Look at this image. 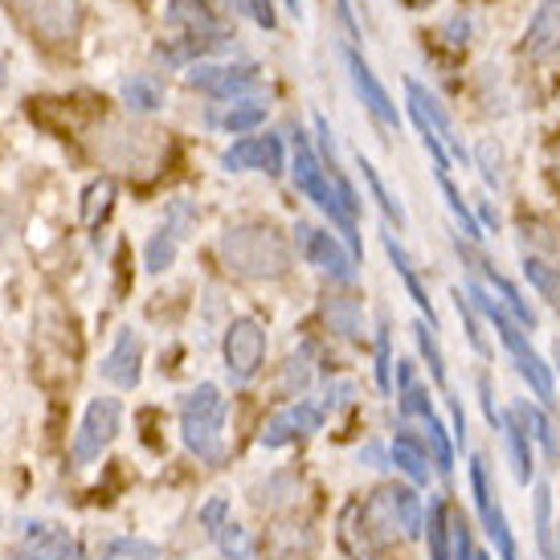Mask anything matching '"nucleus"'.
<instances>
[{"mask_svg": "<svg viewBox=\"0 0 560 560\" xmlns=\"http://www.w3.org/2000/svg\"><path fill=\"white\" fill-rule=\"evenodd\" d=\"M467 299L479 307L487 319H491V327L499 331V343L508 348V357L515 360V373L528 381V389L540 397V401H557V385H552V364H545V357L536 352L528 343V336H524V324L515 319L503 303H499L487 287H479V282H467Z\"/></svg>", "mask_w": 560, "mask_h": 560, "instance_id": "nucleus-1", "label": "nucleus"}, {"mask_svg": "<svg viewBox=\"0 0 560 560\" xmlns=\"http://www.w3.org/2000/svg\"><path fill=\"white\" fill-rule=\"evenodd\" d=\"M221 262L242 279H279L291 266V249L275 225H234L221 237Z\"/></svg>", "mask_w": 560, "mask_h": 560, "instance_id": "nucleus-2", "label": "nucleus"}, {"mask_svg": "<svg viewBox=\"0 0 560 560\" xmlns=\"http://www.w3.org/2000/svg\"><path fill=\"white\" fill-rule=\"evenodd\" d=\"M225 413H230V405L209 381L180 401V438H185L188 454L201 458L205 467H221V458H225Z\"/></svg>", "mask_w": 560, "mask_h": 560, "instance_id": "nucleus-3", "label": "nucleus"}, {"mask_svg": "<svg viewBox=\"0 0 560 560\" xmlns=\"http://www.w3.org/2000/svg\"><path fill=\"white\" fill-rule=\"evenodd\" d=\"M291 176H295V188L307 197V201L324 213V218H331V225L340 230L343 246L352 249V258L360 254V237H357V218L348 213L340 205V197H336V188H331V180H327L324 172V160L315 156V148L307 143V136L299 131L295 136V160H291Z\"/></svg>", "mask_w": 560, "mask_h": 560, "instance_id": "nucleus-4", "label": "nucleus"}, {"mask_svg": "<svg viewBox=\"0 0 560 560\" xmlns=\"http://www.w3.org/2000/svg\"><path fill=\"white\" fill-rule=\"evenodd\" d=\"M360 520L373 536V545H393V540H418L425 528V512L418 503L413 487H381L360 508Z\"/></svg>", "mask_w": 560, "mask_h": 560, "instance_id": "nucleus-5", "label": "nucleus"}, {"mask_svg": "<svg viewBox=\"0 0 560 560\" xmlns=\"http://www.w3.org/2000/svg\"><path fill=\"white\" fill-rule=\"evenodd\" d=\"M405 103H409V119L421 131L425 152L434 156V172H451V160H467V148L454 136L451 115L442 110V103L418 79H405Z\"/></svg>", "mask_w": 560, "mask_h": 560, "instance_id": "nucleus-6", "label": "nucleus"}, {"mask_svg": "<svg viewBox=\"0 0 560 560\" xmlns=\"http://www.w3.org/2000/svg\"><path fill=\"white\" fill-rule=\"evenodd\" d=\"M33 42L49 49L74 46L82 30V0H4Z\"/></svg>", "mask_w": 560, "mask_h": 560, "instance_id": "nucleus-7", "label": "nucleus"}, {"mask_svg": "<svg viewBox=\"0 0 560 560\" xmlns=\"http://www.w3.org/2000/svg\"><path fill=\"white\" fill-rule=\"evenodd\" d=\"M470 495H475V512H479L482 532L495 540L499 560H520L512 524H508V515H503V503H499L495 482H491V475H487V458H482V454L470 458Z\"/></svg>", "mask_w": 560, "mask_h": 560, "instance_id": "nucleus-8", "label": "nucleus"}, {"mask_svg": "<svg viewBox=\"0 0 560 560\" xmlns=\"http://www.w3.org/2000/svg\"><path fill=\"white\" fill-rule=\"evenodd\" d=\"M119 425H124V405H119V397H94V401L86 405V413H82L74 446H70L74 463H82V467L94 463V458L115 442Z\"/></svg>", "mask_w": 560, "mask_h": 560, "instance_id": "nucleus-9", "label": "nucleus"}, {"mask_svg": "<svg viewBox=\"0 0 560 560\" xmlns=\"http://www.w3.org/2000/svg\"><path fill=\"white\" fill-rule=\"evenodd\" d=\"M221 352H225V369L234 376L237 385H246L249 376L262 369V357H266V331L258 319H234V324L225 327V343H221Z\"/></svg>", "mask_w": 560, "mask_h": 560, "instance_id": "nucleus-10", "label": "nucleus"}, {"mask_svg": "<svg viewBox=\"0 0 560 560\" xmlns=\"http://www.w3.org/2000/svg\"><path fill=\"white\" fill-rule=\"evenodd\" d=\"M295 246L299 254L307 258L312 266H319L324 275H331L336 282H352L357 279V258H352V249H343L340 237L324 234V230H315L307 221H299L295 225Z\"/></svg>", "mask_w": 560, "mask_h": 560, "instance_id": "nucleus-11", "label": "nucleus"}, {"mask_svg": "<svg viewBox=\"0 0 560 560\" xmlns=\"http://www.w3.org/2000/svg\"><path fill=\"white\" fill-rule=\"evenodd\" d=\"M192 221H197L192 201L176 197V201L168 205L164 225H160L156 234L148 237V246H143V270H148V275H160V270H168V266L176 262V249H180L185 234L192 230Z\"/></svg>", "mask_w": 560, "mask_h": 560, "instance_id": "nucleus-12", "label": "nucleus"}, {"mask_svg": "<svg viewBox=\"0 0 560 560\" xmlns=\"http://www.w3.org/2000/svg\"><path fill=\"white\" fill-rule=\"evenodd\" d=\"M319 425H324V405L295 401V405H287V409H279V413H270V418H266L258 442H262L266 451H282V446H291L295 438L315 434Z\"/></svg>", "mask_w": 560, "mask_h": 560, "instance_id": "nucleus-13", "label": "nucleus"}, {"mask_svg": "<svg viewBox=\"0 0 560 560\" xmlns=\"http://www.w3.org/2000/svg\"><path fill=\"white\" fill-rule=\"evenodd\" d=\"M140 373H143V340L136 327H124L115 336V343H110V352L103 357V364H98V376L107 385H115V389H136Z\"/></svg>", "mask_w": 560, "mask_h": 560, "instance_id": "nucleus-14", "label": "nucleus"}, {"mask_svg": "<svg viewBox=\"0 0 560 560\" xmlns=\"http://www.w3.org/2000/svg\"><path fill=\"white\" fill-rule=\"evenodd\" d=\"M221 164L230 172H266V176H279L287 168L282 160V140L279 136H246L234 148L221 152Z\"/></svg>", "mask_w": 560, "mask_h": 560, "instance_id": "nucleus-15", "label": "nucleus"}, {"mask_svg": "<svg viewBox=\"0 0 560 560\" xmlns=\"http://www.w3.org/2000/svg\"><path fill=\"white\" fill-rule=\"evenodd\" d=\"M343 66H348V79L357 86V94L364 98V107L373 110L385 127H401V115H397V103L389 98V91L381 86V79L373 74V66L360 58L352 46H343Z\"/></svg>", "mask_w": 560, "mask_h": 560, "instance_id": "nucleus-16", "label": "nucleus"}, {"mask_svg": "<svg viewBox=\"0 0 560 560\" xmlns=\"http://www.w3.org/2000/svg\"><path fill=\"white\" fill-rule=\"evenodd\" d=\"M188 86L213 94V98H242L246 91L262 86V74L254 66H197V70H188Z\"/></svg>", "mask_w": 560, "mask_h": 560, "instance_id": "nucleus-17", "label": "nucleus"}, {"mask_svg": "<svg viewBox=\"0 0 560 560\" xmlns=\"http://www.w3.org/2000/svg\"><path fill=\"white\" fill-rule=\"evenodd\" d=\"M21 560H86V552L58 524H30L25 545H21Z\"/></svg>", "mask_w": 560, "mask_h": 560, "instance_id": "nucleus-18", "label": "nucleus"}, {"mask_svg": "<svg viewBox=\"0 0 560 560\" xmlns=\"http://www.w3.org/2000/svg\"><path fill=\"white\" fill-rule=\"evenodd\" d=\"M172 30H185L192 42H221V25L213 9L205 0H168V13H164Z\"/></svg>", "mask_w": 560, "mask_h": 560, "instance_id": "nucleus-19", "label": "nucleus"}, {"mask_svg": "<svg viewBox=\"0 0 560 560\" xmlns=\"http://www.w3.org/2000/svg\"><path fill=\"white\" fill-rule=\"evenodd\" d=\"M503 438H508V454H512V470L515 479L528 487L532 475H536V454H532V434L528 425H524V413H520V405H512L508 413H503Z\"/></svg>", "mask_w": 560, "mask_h": 560, "instance_id": "nucleus-20", "label": "nucleus"}, {"mask_svg": "<svg viewBox=\"0 0 560 560\" xmlns=\"http://www.w3.org/2000/svg\"><path fill=\"white\" fill-rule=\"evenodd\" d=\"M524 49L532 58H548L560 49V0H545L536 16L528 21V33H524Z\"/></svg>", "mask_w": 560, "mask_h": 560, "instance_id": "nucleus-21", "label": "nucleus"}, {"mask_svg": "<svg viewBox=\"0 0 560 560\" xmlns=\"http://www.w3.org/2000/svg\"><path fill=\"white\" fill-rule=\"evenodd\" d=\"M205 119H209V127L242 136V131H254V127L266 124V103H258V98H230L225 107H213Z\"/></svg>", "mask_w": 560, "mask_h": 560, "instance_id": "nucleus-22", "label": "nucleus"}, {"mask_svg": "<svg viewBox=\"0 0 560 560\" xmlns=\"http://www.w3.org/2000/svg\"><path fill=\"white\" fill-rule=\"evenodd\" d=\"M385 242V254H389V262L397 266V275H401V282H405V291H409V299L418 303V312L430 319V327L438 331V315H434V303H430V295H425V287H421V279H418V270H413V262H409V254L401 249V242L393 234H385L381 237Z\"/></svg>", "mask_w": 560, "mask_h": 560, "instance_id": "nucleus-23", "label": "nucleus"}, {"mask_svg": "<svg viewBox=\"0 0 560 560\" xmlns=\"http://www.w3.org/2000/svg\"><path fill=\"white\" fill-rule=\"evenodd\" d=\"M324 319L331 331H340L343 340H360L364 331V315H360V303L348 295H327L324 299Z\"/></svg>", "mask_w": 560, "mask_h": 560, "instance_id": "nucleus-24", "label": "nucleus"}, {"mask_svg": "<svg viewBox=\"0 0 560 560\" xmlns=\"http://www.w3.org/2000/svg\"><path fill=\"white\" fill-rule=\"evenodd\" d=\"M389 458H393V467L409 475L413 487H425V482H430V451H425L421 442H413V438H397Z\"/></svg>", "mask_w": 560, "mask_h": 560, "instance_id": "nucleus-25", "label": "nucleus"}, {"mask_svg": "<svg viewBox=\"0 0 560 560\" xmlns=\"http://www.w3.org/2000/svg\"><path fill=\"white\" fill-rule=\"evenodd\" d=\"M421 536L430 540V560H451V512L442 499H430V512H425V528Z\"/></svg>", "mask_w": 560, "mask_h": 560, "instance_id": "nucleus-26", "label": "nucleus"}, {"mask_svg": "<svg viewBox=\"0 0 560 560\" xmlns=\"http://www.w3.org/2000/svg\"><path fill=\"white\" fill-rule=\"evenodd\" d=\"M357 164H360V176H364V185L373 188V201L381 205V213L389 218V225L405 230V209H401V201H397V197H393L389 188H385V180H381V172H376V164H373V160H364V156H360Z\"/></svg>", "mask_w": 560, "mask_h": 560, "instance_id": "nucleus-27", "label": "nucleus"}, {"mask_svg": "<svg viewBox=\"0 0 560 560\" xmlns=\"http://www.w3.org/2000/svg\"><path fill=\"white\" fill-rule=\"evenodd\" d=\"M438 185H442V197H446V205H451L454 221L463 225V237H470V242H479V237H482V225L475 221V213L467 209V201H463V192L454 188L451 172H438Z\"/></svg>", "mask_w": 560, "mask_h": 560, "instance_id": "nucleus-28", "label": "nucleus"}, {"mask_svg": "<svg viewBox=\"0 0 560 560\" xmlns=\"http://www.w3.org/2000/svg\"><path fill=\"white\" fill-rule=\"evenodd\" d=\"M98 560H160V548L152 540H136V536H115L98 548Z\"/></svg>", "mask_w": 560, "mask_h": 560, "instance_id": "nucleus-29", "label": "nucleus"}, {"mask_svg": "<svg viewBox=\"0 0 560 560\" xmlns=\"http://www.w3.org/2000/svg\"><path fill=\"white\" fill-rule=\"evenodd\" d=\"M119 94H124L127 107L140 110V115H152V110H160V103H164V91H160L152 79H127L124 86H119Z\"/></svg>", "mask_w": 560, "mask_h": 560, "instance_id": "nucleus-30", "label": "nucleus"}, {"mask_svg": "<svg viewBox=\"0 0 560 560\" xmlns=\"http://www.w3.org/2000/svg\"><path fill=\"white\" fill-rule=\"evenodd\" d=\"M110 201H115V185H110L107 176L91 180L86 192H82V221H86V225H98V221L107 218Z\"/></svg>", "mask_w": 560, "mask_h": 560, "instance_id": "nucleus-31", "label": "nucleus"}, {"mask_svg": "<svg viewBox=\"0 0 560 560\" xmlns=\"http://www.w3.org/2000/svg\"><path fill=\"white\" fill-rule=\"evenodd\" d=\"M520 413H524V425H528V434L545 446V454L552 463H560V438H557V425L536 409V405H520Z\"/></svg>", "mask_w": 560, "mask_h": 560, "instance_id": "nucleus-32", "label": "nucleus"}, {"mask_svg": "<svg viewBox=\"0 0 560 560\" xmlns=\"http://www.w3.org/2000/svg\"><path fill=\"white\" fill-rule=\"evenodd\" d=\"M524 275H528L532 287H536V291L560 312V270L557 266L540 262V258H524Z\"/></svg>", "mask_w": 560, "mask_h": 560, "instance_id": "nucleus-33", "label": "nucleus"}, {"mask_svg": "<svg viewBox=\"0 0 560 560\" xmlns=\"http://www.w3.org/2000/svg\"><path fill=\"white\" fill-rule=\"evenodd\" d=\"M413 340H418L421 360L430 364V376H434L438 385H446V357H442V348H438L434 327H430V324H413Z\"/></svg>", "mask_w": 560, "mask_h": 560, "instance_id": "nucleus-34", "label": "nucleus"}, {"mask_svg": "<svg viewBox=\"0 0 560 560\" xmlns=\"http://www.w3.org/2000/svg\"><path fill=\"white\" fill-rule=\"evenodd\" d=\"M536 548L545 560H552V491H548V482L536 487Z\"/></svg>", "mask_w": 560, "mask_h": 560, "instance_id": "nucleus-35", "label": "nucleus"}, {"mask_svg": "<svg viewBox=\"0 0 560 560\" xmlns=\"http://www.w3.org/2000/svg\"><path fill=\"white\" fill-rule=\"evenodd\" d=\"M213 540H218L221 557L225 560H249L254 557V540H249V532L242 528V524H225Z\"/></svg>", "mask_w": 560, "mask_h": 560, "instance_id": "nucleus-36", "label": "nucleus"}, {"mask_svg": "<svg viewBox=\"0 0 560 560\" xmlns=\"http://www.w3.org/2000/svg\"><path fill=\"white\" fill-rule=\"evenodd\" d=\"M475 164H479L482 180L487 185H503V148L495 140H479L475 143Z\"/></svg>", "mask_w": 560, "mask_h": 560, "instance_id": "nucleus-37", "label": "nucleus"}, {"mask_svg": "<svg viewBox=\"0 0 560 560\" xmlns=\"http://www.w3.org/2000/svg\"><path fill=\"white\" fill-rule=\"evenodd\" d=\"M475 545H470V528L463 515H451V560H475Z\"/></svg>", "mask_w": 560, "mask_h": 560, "instance_id": "nucleus-38", "label": "nucleus"}, {"mask_svg": "<svg viewBox=\"0 0 560 560\" xmlns=\"http://www.w3.org/2000/svg\"><path fill=\"white\" fill-rule=\"evenodd\" d=\"M225 524H230V499H225V495H213L201 508V528L209 532V536H218V532L225 528Z\"/></svg>", "mask_w": 560, "mask_h": 560, "instance_id": "nucleus-39", "label": "nucleus"}, {"mask_svg": "<svg viewBox=\"0 0 560 560\" xmlns=\"http://www.w3.org/2000/svg\"><path fill=\"white\" fill-rule=\"evenodd\" d=\"M454 303H458V319L467 324V336H470V343H475V352H479V357H487L491 348H487V340H482V331H479V319H475V303H470V299H463V291H454Z\"/></svg>", "mask_w": 560, "mask_h": 560, "instance_id": "nucleus-40", "label": "nucleus"}, {"mask_svg": "<svg viewBox=\"0 0 560 560\" xmlns=\"http://www.w3.org/2000/svg\"><path fill=\"white\" fill-rule=\"evenodd\" d=\"M376 385L389 393L393 389V357H389V327L376 331Z\"/></svg>", "mask_w": 560, "mask_h": 560, "instance_id": "nucleus-41", "label": "nucleus"}, {"mask_svg": "<svg viewBox=\"0 0 560 560\" xmlns=\"http://www.w3.org/2000/svg\"><path fill=\"white\" fill-rule=\"evenodd\" d=\"M307 385H312V360L291 357L287 360V393L299 397V393H307Z\"/></svg>", "mask_w": 560, "mask_h": 560, "instance_id": "nucleus-42", "label": "nucleus"}, {"mask_svg": "<svg viewBox=\"0 0 560 560\" xmlns=\"http://www.w3.org/2000/svg\"><path fill=\"white\" fill-rule=\"evenodd\" d=\"M360 463H369L373 470H389V467H393L389 451H385V446H376V442H369V446L360 451Z\"/></svg>", "mask_w": 560, "mask_h": 560, "instance_id": "nucleus-43", "label": "nucleus"}, {"mask_svg": "<svg viewBox=\"0 0 560 560\" xmlns=\"http://www.w3.org/2000/svg\"><path fill=\"white\" fill-rule=\"evenodd\" d=\"M249 16H254L262 30H275V4H270V0H249Z\"/></svg>", "mask_w": 560, "mask_h": 560, "instance_id": "nucleus-44", "label": "nucleus"}, {"mask_svg": "<svg viewBox=\"0 0 560 560\" xmlns=\"http://www.w3.org/2000/svg\"><path fill=\"white\" fill-rule=\"evenodd\" d=\"M446 33H451V42H454V46H467L470 21H467V16H451V21H446Z\"/></svg>", "mask_w": 560, "mask_h": 560, "instance_id": "nucleus-45", "label": "nucleus"}, {"mask_svg": "<svg viewBox=\"0 0 560 560\" xmlns=\"http://www.w3.org/2000/svg\"><path fill=\"white\" fill-rule=\"evenodd\" d=\"M348 397H352V385H348V381L331 385V389H327V401H324V413H327V409H340V405L348 401Z\"/></svg>", "mask_w": 560, "mask_h": 560, "instance_id": "nucleus-46", "label": "nucleus"}, {"mask_svg": "<svg viewBox=\"0 0 560 560\" xmlns=\"http://www.w3.org/2000/svg\"><path fill=\"white\" fill-rule=\"evenodd\" d=\"M451 418H454V442L467 446V418H463V405L451 401Z\"/></svg>", "mask_w": 560, "mask_h": 560, "instance_id": "nucleus-47", "label": "nucleus"}, {"mask_svg": "<svg viewBox=\"0 0 560 560\" xmlns=\"http://www.w3.org/2000/svg\"><path fill=\"white\" fill-rule=\"evenodd\" d=\"M548 164H552V172L560 176V140L552 143V148H548Z\"/></svg>", "mask_w": 560, "mask_h": 560, "instance_id": "nucleus-48", "label": "nucleus"}, {"mask_svg": "<svg viewBox=\"0 0 560 560\" xmlns=\"http://www.w3.org/2000/svg\"><path fill=\"white\" fill-rule=\"evenodd\" d=\"M479 218L487 221V225H499V218H495V209H491V205H479Z\"/></svg>", "mask_w": 560, "mask_h": 560, "instance_id": "nucleus-49", "label": "nucleus"}, {"mask_svg": "<svg viewBox=\"0 0 560 560\" xmlns=\"http://www.w3.org/2000/svg\"><path fill=\"white\" fill-rule=\"evenodd\" d=\"M405 9H425V4H430V0H401Z\"/></svg>", "mask_w": 560, "mask_h": 560, "instance_id": "nucleus-50", "label": "nucleus"}, {"mask_svg": "<svg viewBox=\"0 0 560 560\" xmlns=\"http://www.w3.org/2000/svg\"><path fill=\"white\" fill-rule=\"evenodd\" d=\"M234 9L237 13H249V0H234Z\"/></svg>", "mask_w": 560, "mask_h": 560, "instance_id": "nucleus-51", "label": "nucleus"}, {"mask_svg": "<svg viewBox=\"0 0 560 560\" xmlns=\"http://www.w3.org/2000/svg\"><path fill=\"white\" fill-rule=\"evenodd\" d=\"M552 560H560V548H557V552H552Z\"/></svg>", "mask_w": 560, "mask_h": 560, "instance_id": "nucleus-52", "label": "nucleus"}, {"mask_svg": "<svg viewBox=\"0 0 560 560\" xmlns=\"http://www.w3.org/2000/svg\"><path fill=\"white\" fill-rule=\"evenodd\" d=\"M557 369H560V348H557Z\"/></svg>", "mask_w": 560, "mask_h": 560, "instance_id": "nucleus-53", "label": "nucleus"}, {"mask_svg": "<svg viewBox=\"0 0 560 560\" xmlns=\"http://www.w3.org/2000/svg\"><path fill=\"white\" fill-rule=\"evenodd\" d=\"M475 560H491V557H482V552H479V557H475Z\"/></svg>", "mask_w": 560, "mask_h": 560, "instance_id": "nucleus-54", "label": "nucleus"}]
</instances>
